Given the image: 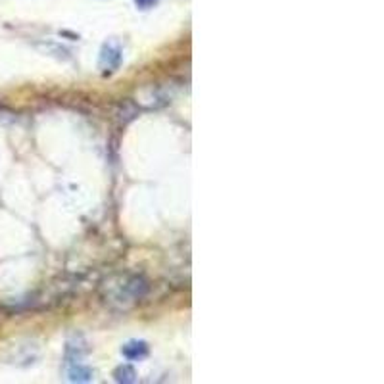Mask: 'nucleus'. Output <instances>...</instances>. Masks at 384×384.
Instances as JSON below:
<instances>
[{
  "label": "nucleus",
  "instance_id": "obj_1",
  "mask_svg": "<svg viewBox=\"0 0 384 384\" xmlns=\"http://www.w3.org/2000/svg\"><path fill=\"white\" fill-rule=\"evenodd\" d=\"M123 60V50L116 41H108L104 43L102 50H100L98 58V68L104 75H112L113 71H118Z\"/></svg>",
  "mask_w": 384,
  "mask_h": 384
},
{
  "label": "nucleus",
  "instance_id": "obj_2",
  "mask_svg": "<svg viewBox=\"0 0 384 384\" xmlns=\"http://www.w3.org/2000/svg\"><path fill=\"white\" fill-rule=\"evenodd\" d=\"M121 353L129 361H141L148 355V344L143 340H131L121 348Z\"/></svg>",
  "mask_w": 384,
  "mask_h": 384
},
{
  "label": "nucleus",
  "instance_id": "obj_3",
  "mask_svg": "<svg viewBox=\"0 0 384 384\" xmlns=\"http://www.w3.org/2000/svg\"><path fill=\"white\" fill-rule=\"evenodd\" d=\"M68 377L71 383H91L93 380V371L89 367L81 365V361L69 360Z\"/></svg>",
  "mask_w": 384,
  "mask_h": 384
},
{
  "label": "nucleus",
  "instance_id": "obj_4",
  "mask_svg": "<svg viewBox=\"0 0 384 384\" xmlns=\"http://www.w3.org/2000/svg\"><path fill=\"white\" fill-rule=\"evenodd\" d=\"M113 378H116V383L131 384L136 380V373L131 365H119L118 369L113 371Z\"/></svg>",
  "mask_w": 384,
  "mask_h": 384
},
{
  "label": "nucleus",
  "instance_id": "obj_5",
  "mask_svg": "<svg viewBox=\"0 0 384 384\" xmlns=\"http://www.w3.org/2000/svg\"><path fill=\"white\" fill-rule=\"evenodd\" d=\"M158 2V0H135V4L138 8H143V10H148V8H152Z\"/></svg>",
  "mask_w": 384,
  "mask_h": 384
}]
</instances>
